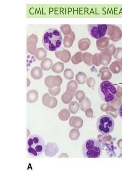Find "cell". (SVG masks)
<instances>
[{
	"mask_svg": "<svg viewBox=\"0 0 122 183\" xmlns=\"http://www.w3.org/2000/svg\"><path fill=\"white\" fill-rule=\"evenodd\" d=\"M42 41L46 50L56 51L60 47L62 43L61 33L56 29H49L43 33Z\"/></svg>",
	"mask_w": 122,
	"mask_h": 183,
	"instance_id": "cell-1",
	"label": "cell"
},
{
	"mask_svg": "<svg viewBox=\"0 0 122 183\" xmlns=\"http://www.w3.org/2000/svg\"><path fill=\"white\" fill-rule=\"evenodd\" d=\"M82 151L84 158H99L102 154V146L98 140L90 138L84 141L82 145Z\"/></svg>",
	"mask_w": 122,
	"mask_h": 183,
	"instance_id": "cell-2",
	"label": "cell"
},
{
	"mask_svg": "<svg viewBox=\"0 0 122 183\" xmlns=\"http://www.w3.org/2000/svg\"><path fill=\"white\" fill-rule=\"evenodd\" d=\"M45 143L44 140L38 134H33L28 137L27 151L30 156L38 157L44 151Z\"/></svg>",
	"mask_w": 122,
	"mask_h": 183,
	"instance_id": "cell-3",
	"label": "cell"
},
{
	"mask_svg": "<svg viewBox=\"0 0 122 183\" xmlns=\"http://www.w3.org/2000/svg\"><path fill=\"white\" fill-rule=\"evenodd\" d=\"M98 93L101 99L109 103L114 100L117 97V89L112 83L108 80L103 81L98 88Z\"/></svg>",
	"mask_w": 122,
	"mask_h": 183,
	"instance_id": "cell-4",
	"label": "cell"
},
{
	"mask_svg": "<svg viewBox=\"0 0 122 183\" xmlns=\"http://www.w3.org/2000/svg\"><path fill=\"white\" fill-rule=\"evenodd\" d=\"M96 127L97 130L100 134L104 135H108L114 130V120L109 115L101 116L97 120Z\"/></svg>",
	"mask_w": 122,
	"mask_h": 183,
	"instance_id": "cell-5",
	"label": "cell"
},
{
	"mask_svg": "<svg viewBox=\"0 0 122 183\" xmlns=\"http://www.w3.org/2000/svg\"><path fill=\"white\" fill-rule=\"evenodd\" d=\"M87 28L90 35L98 39L104 37L107 34V25H88Z\"/></svg>",
	"mask_w": 122,
	"mask_h": 183,
	"instance_id": "cell-6",
	"label": "cell"
},
{
	"mask_svg": "<svg viewBox=\"0 0 122 183\" xmlns=\"http://www.w3.org/2000/svg\"><path fill=\"white\" fill-rule=\"evenodd\" d=\"M107 34L110 40L113 42H117L122 37V31L120 27L114 25H107Z\"/></svg>",
	"mask_w": 122,
	"mask_h": 183,
	"instance_id": "cell-7",
	"label": "cell"
},
{
	"mask_svg": "<svg viewBox=\"0 0 122 183\" xmlns=\"http://www.w3.org/2000/svg\"><path fill=\"white\" fill-rule=\"evenodd\" d=\"M62 83V79L59 76H49L46 77L45 80V84L49 89L60 87Z\"/></svg>",
	"mask_w": 122,
	"mask_h": 183,
	"instance_id": "cell-8",
	"label": "cell"
},
{
	"mask_svg": "<svg viewBox=\"0 0 122 183\" xmlns=\"http://www.w3.org/2000/svg\"><path fill=\"white\" fill-rule=\"evenodd\" d=\"M38 41L37 36L32 34L27 39V49L28 52L32 55H35L37 50V44Z\"/></svg>",
	"mask_w": 122,
	"mask_h": 183,
	"instance_id": "cell-9",
	"label": "cell"
},
{
	"mask_svg": "<svg viewBox=\"0 0 122 183\" xmlns=\"http://www.w3.org/2000/svg\"><path fill=\"white\" fill-rule=\"evenodd\" d=\"M58 147L54 143H48L45 146V154L46 156L53 157L58 151Z\"/></svg>",
	"mask_w": 122,
	"mask_h": 183,
	"instance_id": "cell-10",
	"label": "cell"
},
{
	"mask_svg": "<svg viewBox=\"0 0 122 183\" xmlns=\"http://www.w3.org/2000/svg\"><path fill=\"white\" fill-rule=\"evenodd\" d=\"M55 55L57 58L60 59L64 63L69 62L71 58V54L68 50L62 49H57L55 52Z\"/></svg>",
	"mask_w": 122,
	"mask_h": 183,
	"instance_id": "cell-11",
	"label": "cell"
},
{
	"mask_svg": "<svg viewBox=\"0 0 122 183\" xmlns=\"http://www.w3.org/2000/svg\"><path fill=\"white\" fill-rule=\"evenodd\" d=\"M110 41V38L107 36L97 39L96 42L97 47L100 51H103L106 50L109 45Z\"/></svg>",
	"mask_w": 122,
	"mask_h": 183,
	"instance_id": "cell-12",
	"label": "cell"
},
{
	"mask_svg": "<svg viewBox=\"0 0 122 183\" xmlns=\"http://www.w3.org/2000/svg\"><path fill=\"white\" fill-rule=\"evenodd\" d=\"M91 45V41L88 38H83L80 39L78 42V47L81 51L87 50Z\"/></svg>",
	"mask_w": 122,
	"mask_h": 183,
	"instance_id": "cell-13",
	"label": "cell"
},
{
	"mask_svg": "<svg viewBox=\"0 0 122 183\" xmlns=\"http://www.w3.org/2000/svg\"><path fill=\"white\" fill-rule=\"evenodd\" d=\"M75 39V35L73 31L69 36H65L63 39V45L65 48H69L73 45Z\"/></svg>",
	"mask_w": 122,
	"mask_h": 183,
	"instance_id": "cell-14",
	"label": "cell"
},
{
	"mask_svg": "<svg viewBox=\"0 0 122 183\" xmlns=\"http://www.w3.org/2000/svg\"><path fill=\"white\" fill-rule=\"evenodd\" d=\"M38 94L37 91L32 90L29 91L27 93V101L30 103H33L38 99Z\"/></svg>",
	"mask_w": 122,
	"mask_h": 183,
	"instance_id": "cell-15",
	"label": "cell"
},
{
	"mask_svg": "<svg viewBox=\"0 0 122 183\" xmlns=\"http://www.w3.org/2000/svg\"><path fill=\"white\" fill-rule=\"evenodd\" d=\"M31 75V77L34 80H40L43 76V71L40 67H35L32 69Z\"/></svg>",
	"mask_w": 122,
	"mask_h": 183,
	"instance_id": "cell-16",
	"label": "cell"
},
{
	"mask_svg": "<svg viewBox=\"0 0 122 183\" xmlns=\"http://www.w3.org/2000/svg\"><path fill=\"white\" fill-rule=\"evenodd\" d=\"M53 62L51 59L46 58L41 63V67L44 71H48L51 69L53 66Z\"/></svg>",
	"mask_w": 122,
	"mask_h": 183,
	"instance_id": "cell-17",
	"label": "cell"
},
{
	"mask_svg": "<svg viewBox=\"0 0 122 183\" xmlns=\"http://www.w3.org/2000/svg\"><path fill=\"white\" fill-rule=\"evenodd\" d=\"M35 57L39 60H42L46 58L47 52L43 48H38L35 54Z\"/></svg>",
	"mask_w": 122,
	"mask_h": 183,
	"instance_id": "cell-18",
	"label": "cell"
},
{
	"mask_svg": "<svg viewBox=\"0 0 122 183\" xmlns=\"http://www.w3.org/2000/svg\"><path fill=\"white\" fill-rule=\"evenodd\" d=\"M75 79L78 84H85L87 80V76L85 73L81 72H80L76 74Z\"/></svg>",
	"mask_w": 122,
	"mask_h": 183,
	"instance_id": "cell-19",
	"label": "cell"
},
{
	"mask_svg": "<svg viewBox=\"0 0 122 183\" xmlns=\"http://www.w3.org/2000/svg\"><path fill=\"white\" fill-rule=\"evenodd\" d=\"M101 74V80H107L111 78V74L108 71L107 68H103L101 69L99 71Z\"/></svg>",
	"mask_w": 122,
	"mask_h": 183,
	"instance_id": "cell-20",
	"label": "cell"
},
{
	"mask_svg": "<svg viewBox=\"0 0 122 183\" xmlns=\"http://www.w3.org/2000/svg\"><path fill=\"white\" fill-rule=\"evenodd\" d=\"M64 65L63 63L58 62L54 64L52 67V71L56 73H60L63 71Z\"/></svg>",
	"mask_w": 122,
	"mask_h": 183,
	"instance_id": "cell-21",
	"label": "cell"
},
{
	"mask_svg": "<svg viewBox=\"0 0 122 183\" xmlns=\"http://www.w3.org/2000/svg\"><path fill=\"white\" fill-rule=\"evenodd\" d=\"M60 30L61 32L65 36H70L72 32L70 25H61Z\"/></svg>",
	"mask_w": 122,
	"mask_h": 183,
	"instance_id": "cell-22",
	"label": "cell"
},
{
	"mask_svg": "<svg viewBox=\"0 0 122 183\" xmlns=\"http://www.w3.org/2000/svg\"><path fill=\"white\" fill-rule=\"evenodd\" d=\"M82 120L80 118L74 117L71 118L70 122H71V126H74L75 128H78L82 127Z\"/></svg>",
	"mask_w": 122,
	"mask_h": 183,
	"instance_id": "cell-23",
	"label": "cell"
},
{
	"mask_svg": "<svg viewBox=\"0 0 122 183\" xmlns=\"http://www.w3.org/2000/svg\"><path fill=\"white\" fill-rule=\"evenodd\" d=\"M83 53L82 52H78L72 56L71 61L74 64H77L82 62Z\"/></svg>",
	"mask_w": 122,
	"mask_h": 183,
	"instance_id": "cell-24",
	"label": "cell"
},
{
	"mask_svg": "<svg viewBox=\"0 0 122 183\" xmlns=\"http://www.w3.org/2000/svg\"><path fill=\"white\" fill-rule=\"evenodd\" d=\"M110 69L114 74H117L121 71L122 68L120 62L116 61L110 66Z\"/></svg>",
	"mask_w": 122,
	"mask_h": 183,
	"instance_id": "cell-25",
	"label": "cell"
},
{
	"mask_svg": "<svg viewBox=\"0 0 122 183\" xmlns=\"http://www.w3.org/2000/svg\"><path fill=\"white\" fill-rule=\"evenodd\" d=\"M92 57V54L89 53H85L82 55V61L87 65L91 66V59Z\"/></svg>",
	"mask_w": 122,
	"mask_h": 183,
	"instance_id": "cell-26",
	"label": "cell"
},
{
	"mask_svg": "<svg viewBox=\"0 0 122 183\" xmlns=\"http://www.w3.org/2000/svg\"><path fill=\"white\" fill-rule=\"evenodd\" d=\"M52 101V98L48 93H45L42 98V102L45 106L48 107Z\"/></svg>",
	"mask_w": 122,
	"mask_h": 183,
	"instance_id": "cell-27",
	"label": "cell"
},
{
	"mask_svg": "<svg viewBox=\"0 0 122 183\" xmlns=\"http://www.w3.org/2000/svg\"><path fill=\"white\" fill-rule=\"evenodd\" d=\"M78 84L75 80H71L67 85V90L69 91L74 92L77 89Z\"/></svg>",
	"mask_w": 122,
	"mask_h": 183,
	"instance_id": "cell-28",
	"label": "cell"
},
{
	"mask_svg": "<svg viewBox=\"0 0 122 183\" xmlns=\"http://www.w3.org/2000/svg\"><path fill=\"white\" fill-rule=\"evenodd\" d=\"M64 76L68 80H72L74 77V73L73 71L70 69H66L64 73Z\"/></svg>",
	"mask_w": 122,
	"mask_h": 183,
	"instance_id": "cell-29",
	"label": "cell"
},
{
	"mask_svg": "<svg viewBox=\"0 0 122 183\" xmlns=\"http://www.w3.org/2000/svg\"><path fill=\"white\" fill-rule=\"evenodd\" d=\"M59 117L63 120H68L70 114L69 111L67 109L62 110L59 114Z\"/></svg>",
	"mask_w": 122,
	"mask_h": 183,
	"instance_id": "cell-30",
	"label": "cell"
},
{
	"mask_svg": "<svg viewBox=\"0 0 122 183\" xmlns=\"http://www.w3.org/2000/svg\"><path fill=\"white\" fill-rule=\"evenodd\" d=\"M72 99V96L71 93L66 92L62 96V100L64 103H69Z\"/></svg>",
	"mask_w": 122,
	"mask_h": 183,
	"instance_id": "cell-31",
	"label": "cell"
},
{
	"mask_svg": "<svg viewBox=\"0 0 122 183\" xmlns=\"http://www.w3.org/2000/svg\"><path fill=\"white\" fill-rule=\"evenodd\" d=\"M92 61L93 63L96 66H98L101 64V56L99 54H95L93 56Z\"/></svg>",
	"mask_w": 122,
	"mask_h": 183,
	"instance_id": "cell-32",
	"label": "cell"
},
{
	"mask_svg": "<svg viewBox=\"0 0 122 183\" xmlns=\"http://www.w3.org/2000/svg\"><path fill=\"white\" fill-rule=\"evenodd\" d=\"M69 109L72 114H75L77 112L79 109V105L77 102H74L69 105Z\"/></svg>",
	"mask_w": 122,
	"mask_h": 183,
	"instance_id": "cell-33",
	"label": "cell"
},
{
	"mask_svg": "<svg viewBox=\"0 0 122 183\" xmlns=\"http://www.w3.org/2000/svg\"><path fill=\"white\" fill-rule=\"evenodd\" d=\"M79 135V133L78 130L74 129L71 130L70 134V137L72 140H75L76 137L78 138Z\"/></svg>",
	"mask_w": 122,
	"mask_h": 183,
	"instance_id": "cell-34",
	"label": "cell"
},
{
	"mask_svg": "<svg viewBox=\"0 0 122 183\" xmlns=\"http://www.w3.org/2000/svg\"><path fill=\"white\" fill-rule=\"evenodd\" d=\"M49 93L53 96H56L59 94L60 91V87H58L56 88H49L48 89Z\"/></svg>",
	"mask_w": 122,
	"mask_h": 183,
	"instance_id": "cell-35",
	"label": "cell"
},
{
	"mask_svg": "<svg viewBox=\"0 0 122 183\" xmlns=\"http://www.w3.org/2000/svg\"><path fill=\"white\" fill-rule=\"evenodd\" d=\"M106 50L107 52L113 54L115 52L116 48L114 45L113 44H111L109 45Z\"/></svg>",
	"mask_w": 122,
	"mask_h": 183,
	"instance_id": "cell-36",
	"label": "cell"
},
{
	"mask_svg": "<svg viewBox=\"0 0 122 183\" xmlns=\"http://www.w3.org/2000/svg\"><path fill=\"white\" fill-rule=\"evenodd\" d=\"M85 96V93L82 91L78 90L76 93V97L77 99L79 100L80 102L82 100Z\"/></svg>",
	"mask_w": 122,
	"mask_h": 183,
	"instance_id": "cell-37",
	"label": "cell"
},
{
	"mask_svg": "<svg viewBox=\"0 0 122 183\" xmlns=\"http://www.w3.org/2000/svg\"><path fill=\"white\" fill-rule=\"evenodd\" d=\"M87 83L88 87H93L95 86V80L92 77H89L87 80Z\"/></svg>",
	"mask_w": 122,
	"mask_h": 183,
	"instance_id": "cell-38",
	"label": "cell"
},
{
	"mask_svg": "<svg viewBox=\"0 0 122 183\" xmlns=\"http://www.w3.org/2000/svg\"><path fill=\"white\" fill-rule=\"evenodd\" d=\"M101 55H102L103 58V64L104 65H107L108 63L109 60L110 59L108 58L107 54L105 53L102 52L101 53Z\"/></svg>",
	"mask_w": 122,
	"mask_h": 183,
	"instance_id": "cell-39",
	"label": "cell"
},
{
	"mask_svg": "<svg viewBox=\"0 0 122 183\" xmlns=\"http://www.w3.org/2000/svg\"><path fill=\"white\" fill-rule=\"evenodd\" d=\"M52 98V101L51 104L49 105L48 107L51 108V109H53L56 107L57 103V102L56 98L54 97H51Z\"/></svg>",
	"mask_w": 122,
	"mask_h": 183,
	"instance_id": "cell-40",
	"label": "cell"
},
{
	"mask_svg": "<svg viewBox=\"0 0 122 183\" xmlns=\"http://www.w3.org/2000/svg\"><path fill=\"white\" fill-rule=\"evenodd\" d=\"M122 55V48H117V53L116 54L115 56H114L116 59H120V56Z\"/></svg>",
	"mask_w": 122,
	"mask_h": 183,
	"instance_id": "cell-41",
	"label": "cell"
},
{
	"mask_svg": "<svg viewBox=\"0 0 122 183\" xmlns=\"http://www.w3.org/2000/svg\"><path fill=\"white\" fill-rule=\"evenodd\" d=\"M118 114L120 118L122 119V103L120 104L118 110Z\"/></svg>",
	"mask_w": 122,
	"mask_h": 183,
	"instance_id": "cell-42",
	"label": "cell"
},
{
	"mask_svg": "<svg viewBox=\"0 0 122 183\" xmlns=\"http://www.w3.org/2000/svg\"><path fill=\"white\" fill-rule=\"evenodd\" d=\"M30 84V80L28 78H27V87H28Z\"/></svg>",
	"mask_w": 122,
	"mask_h": 183,
	"instance_id": "cell-43",
	"label": "cell"
}]
</instances>
